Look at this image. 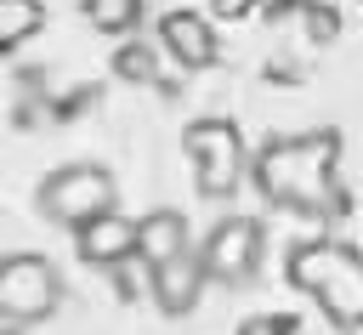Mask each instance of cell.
<instances>
[{
    "mask_svg": "<svg viewBox=\"0 0 363 335\" xmlns=\"http://www.w3.org/2000/svg\"><path fill=\"white\" fill-rule=\"evenodd\" d=\"M289 329H295L289 318H250V324H244L238 335H289Z\"/></svg>",
    "mask_w": 363,
    "mask_h": 335,
    "instance_id": "9a60e30c",
    "label": "cell"
},
{
    "mask_svg": "<svg viewBox=\"0 0 363 335\" xmlns=\"http://www.w3.org/2000/svg\"><path fill=\"white\" fill-rule=\"evenodd\" d=\"M153 68H159V62H153V51H147V45H136V40H130V45H119V57H113V74H119V79H136V85H147V79H153Z\"/></svg>",
    "mask_w": 363,
    "mask_h": 335,
    "instance_id": "4fadbf2b",
    "label": "cell"
},
{
    "mask_svg": "<svg viewBox=\"0 0 363 335\" xmlns=\"http://www.w3.org/2000/svg\"><path fill=\"white\" fill-rule=\"evenodd\" d=\"M85 23L96 34H130L142 23V0H85Z\"/></svg>",
    "mask_w": 363,
    "mask_h": 335,
    "instance_id": "7c38bea8",
    "label": "cell"
},
{
    "mask_svg": "<svg viewBox=\"0 0 363 335\" xmlns=\"http://www.w3.org/2000/svg\"><path fill=\"white\" fill-rule=\"evenodd\" d=\"M187 159H193V176H199V193L204 199H233L250 176V153H244V136L233 119H193L187 136H182Z\"/></svg>",
    "mask_w": 363,
    "mask_h": 335,
    "instance_id": "3957f363",
    "label": "cell"
},
{
    "mask_svg": "<svg viewBox=\"0 0 363 335\" xmlns=\"http://www.w3.org/2000/svg\"><path fill=\"white\" fill-rule=\"evenodd\" d=\"M62 301V278L45 256L23 250V256H6V273H0V312H6V329H28L40 318H51Z\"/></svg>",
    "mask_w": 363,
    "mask_h": 335,
    "instance_id": "5b68a950",
    "label": "cell"
},
{
    "mask_svg": "<svg viewBox=\"0 0 363 335\" xmlns=\"http://www.w3.org/2000/svg\"><path fill=\"white\" fill-rule=\"evenodd\" d=\"M204 284H210V267H204V256H199L193 244L153 267V301H159L164 318H187V312L199 307Z\"/></svg>",
    "mask_w": 363,
    "mask_h": 335,
    "instance_id": "52a82bcc",
    "label": "cell"
},
{
    "mask_svg": "<svg viewBox=\"0 0 363 335\" xmlns=\"http://www.w3.org/2000/svg\"><path fill=\"white\" fill-rule=\"evenodd\" d=\"M108 210H113V176L102 165H62L40 182V216L51 227L79 233L85 221H96Z\"/></svg>",
    "mask_w": 363,
    "mask_h": 335,
    "instance_id": "277c9868",
    "label": "cell"
},
{
    "mask_svg": "<svg viewBox=\"0 0 363 335\" xmlns=\"http://www.w3.org/2000/svg\"><path fill=\"white\" fill-rule=\"evenodd\" d=\"M74 250H79L85 267H119L125 256H136V221L119 216V210H108V216L85 221L74 233Z\"/></svg>",
    "mask_w": 363,
    "mask_h": 335,
    "instance_id": "9c48e42d",
    "label": "cell"
},
{
    "mask_svg": "<svg viewBox=\"0 0 363 335\" xmlns=\"http://www.w3.org/2000/svg\"><path fill=\"white\" fill-rule=\"evenodd\" d=\"M261 244H267V233H261L255 216H227V221H216L210 238L199 244V256H204V267H210V284H221V290H250L255 273H261Z\"/></svg>",
    "mask_w": 363,
    "mask_h": 335,
    "instance_id": "8992f818",
    "label": "cell"
},
{
    "mask_svg": "<svg viewBox=\"0 0 363 335\" xmlns=\"http://www.w3.org/2000/svg\"><path fill=\"white\" fill-rule=\"evenodd\" d=\"M306 28H312L318 40H335V28H340V17H335L329 6H312V11H306Z\"/></svg>",
    "mask_w": 363,
    "mask_h": 335,
    "instance_id": "5bb4252c",
    "label": "cell"
},
{
    "mask_svg": "<svg viewBox=\"0 0 363 335\" xmlns=\"http://www.w3.org/2000/svg\"><path fill=\"white\" fill-rule=\"evenodd\" d=\"M255 0H216V11H227V17H244Z\"/></svg>",
    "mask_w": 363,
    "mask_h": 335,
    "instance_id": "2e32d148",
    "label": "cell"
},
{
    "mask_svg": "<svg viewBox=\"0 0 363 335\" xmlns=\"http://www.w3.org/2000/svg\"><path fill=\"white\" fill-rule=\"evenodd\" d=\"M159 45H164V57H176L182 68H210V62L221 57V40H216L210 17H204V11H187V6H176V11L159 17Z\"/></svg>",
    "mask_w": 363,
    "mask_h": 335,
    "instance_id": "ba28073f",
    "label": "cell"
},
{
    "mask_svg": "<svg viewBox=\"0 0 363 335\" xmlns=\"http://www.w3.org/2000/svg\"><path fill=\"white\" fill-rule=\"evenodd\" d=\"M250 182L278 210L335 221L346 210V193H340V131L323 125V131H301V136L267 142L250 159Z\"/></svg>",
    "mask_w": 363,
    "mask_h": 335,
    "instance_id": "6da1fadb",
    "label": "cell"
},
{
    "mask_svg": "<svg viewBox=\"0 0 363 335\" xmlns=\"http://www.w3.org/2000/svg\"><path fill=\"white\" fill-rule=\"evenodd\" d=\"M284 278L289 290H301L306 301H318V312L340 329L357 335L363 329V250L346 238H301L284 250Z\"/></svg>",
    "mask_w": 363,
    "mask_h": 335,
    "instance_id": "7a4b0ae2",
    "label": "cell"
},
{
    "mask_svg": "<svg viewBox=\"0 0 363 335\" xmlns=\"http://www.w3.org/2000/svg\"><path fill=\"white\" fill-rule=\"evenodd\" d=\"M176 250H187V216L170 210V204H164V210H147V216L136 221V256L159 267V261H170Z\"/></svg>",
    "mask_w": 363,
    "mask_h": 335,
    "instance_id": "30bf717a",
    "label": "cell"
},
{
    "mask_svg": "<svg viewBox=\"0 0 363 335\" xmlns=\"http://www.w3.org/2000/svg\"><path fill=\"white\" fill-rule=\"evenodd\" d=\"M45 28V6L40 0H0V45H23Z\"/></svg>",
    "mask_w": 363,
    "mask_h": 335,
    "instance_id": "8fae6325",
    "label": "cell"
}]
</instances>
